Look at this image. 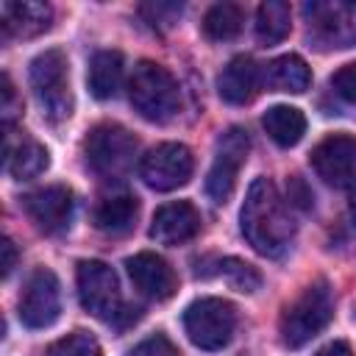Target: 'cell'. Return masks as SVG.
Returning a JSON list of instances; mask_svg holds the SVG:
<instances>
[{
    "label": "cell",
    "mask_w": 356,
    "mask_h": 356,
    "mask_svg": "<svg viewBox=\"0 0 356 356\" xmlns=\"http://www.w3.org/2000/svg\"><path fill=\"white\" fill-rule=\"evenodd\" d=\"M3 122H6V128H11V120L22 111V100L17 97V92H14V83H11V78L8 75H3Z\"/></svg>",
    "instance_id": "obj_30"
},
{
    "label": "cell",
    "mask_w": 356,
    "mask_h": 356,
    "mask_svg": "<svg viewBox=\"0 0 356 356\" xmlns=\"http://www.w3.org/2000/svg\"><path fill=\"white\" fill-rule=\"evenodd\" d=\"M245 11L236 3H214L203 17V33L211 42H228L242 31Z\"/></svg>",
    "instance_id": "obj_24"
},
{
    "label": "cell",
    "mask_w": 356,
    "mask_h": 356,
    "mask_svg": "<svg viewBox=\"0 0 356 356\" xmlns=\"http://www.w3.org/2000/svg\"><path fill=\"white\" fill-rule=\"evenodd\" d=\"M331 86L339 97H345L348 103H356V61L337 70L334 78H331Z\"/></svg>",
    "instance_id": "obj_29"
},
{
    "label": "cell",
    "mask_w": 356,
    "mask_h": 356,
    "mask_svg": "<svg viewBox=\"0 0 356 356\" xmlns=\"http://www.w3.org/2000/svg\"><path fill=\"white\" fill-rule=\"evenodd\" d=\"M259 86H261V70L250 56H234L217 78V92L231 106L250 103L259 95Z\"/></svg>",
    "instance_id": "obj_17"
},
{
    "label": "cell",
    "mask_w": 356,
    "mask_h": 356,
    "mask_svg": "<svg viewBox=\"0 0 356 356\" xmlns=\"http://www.w3.org/2000/svg\"><path fill=\"white\" fill-rule=\"evenodd\" d=\"M122 53L120 50H97L89 61V92L97 100H111L117 97L120 86H122Z\"/></svg>",
    "instance_id": "obj_19"
},
{
    "label": "cell",
    "mask_w": 356,
    "mask_h": 356,
    "mask_svg": "<svg viewBox=\"0 0 356 356\" xmlns=\"http://www.w3.org/2000/svg\"><path fill=\"white\" fill-rule=\"evenodd\" d=\"M248 150H250V142L242 128H228L217 139V153H214V161H211V170L206 178V192L214 203H225L234 195L239 170L248 159Z\"/></svg>",
    "instance_id": "obj_10"
},
{
    "label": "cell",
    "mask_w": 356,
    "mask_h": 356,
    "mask_svg": "<svg viewBox=\"0 0 356 356\" xmlns=\"http://www.w3.org/2000/svg\"><path fill=\"white\" fill-rule=\"evenodd\" d=\"M242 234L261 256H281L295 236V217L289 203L278 195L270 178H256L242 206Z\"/></svg>",
    "instance_id": "obj_1"
},
{
    "label": "cell",
    "mask_w": 356,
    "mask_h": 356,
    "mask_svg": "<svg viewBox=\"0 0 356 356\" xmlns=\"http://www.w3.org/2000/svg\"><path fill=\"white\" fill-rule=\"evenodd\" d=\"M83 153H86V164L95 175H100L106 181H117L134 167L136 139L128 128H122L117 122H100L89 131V136L83 142Z\"/></svg>",
    "instance_id": "obj_5"
},
{
    "label": "cell",
    "mask_w": 356,
    "mask_h": 356,
    "mask_svg": "<svg viewBox=\"0 0 356 356\" xmlns=\"http://www.w3.org/2000/svg\"><path fill=\"white\" fill-rule=\"evenodd\" d=\"M312 167L325 184H334V186L348 184L356 167V139L348 134L325 136L312 150Z\"/></svg>",
    "instance_id": "obj_14"
},
{
    "label": "cell",
    "mask_w": 356,
    "mask_h": 356,
    "mask_svg": "<svg viewBox=\"0 0 356 356\" xmlns=\"http://www.w3.org/2000/svg\"><path fill=\"white\" fill-rule=\"evenodd\" d=\"M33 95L50 122H64L72 114V92H70V70H67V56L58 47H50L39 53L31 61L28 70Z\"/></svg>",
    "instance_id": "obj_4"
},
{
    "label": "cell",
    "mask_w": 356,
    "mask_h": 356,
    "mask_svg": "<svg viewBox=\"0 0 356 356\" xmlns=\"http://www.w3.org/2000/svg\"><path fill=\"white\" fill-rule=\"evenodd\" d=\"M0 253H3V261H0L3 275H11V270L17 267V248H14V242L8 236L0 242Z\"/></svg>",
    "instance_id": "obj_31"
},
{
    "label": "cell",
    "mask_w": 356,
    "mask_h": 356,
    "mask_svg": "<svg viewBox=\"0 0 356 356\" xmlns=\"http://www.w3.org/2000/svg\"><path fill=\"white\" fill-rule=\"evenodd\" d=\"M309 36L320 47L345 50L356 44V3L348 0H314L303 6Z\"/></svg>",
    "instance_id": "obj_7"
},
{
    "label": "cell",
    "mask_w": 356,
    "mask_h": 356,
    "mask_svg": "<svg viewBox=\"0 0 356 356\" xmlns=\"http://www.w3.org/2000/svg\"><path fill=\"white\" fill-rule=\"evenodd\" d=\"M217 273L228 281V286L231 289H236V292H256L259 286H261V275H259V270L253 267V264H248V261H242V259H222L220 264H217Z\"/></svg>",
    "instance_id": "obj_25"
},
{
    "label": "cell",
    "mask_w": 356,
    "mask_h": 356,
    "mask_svg": "<svg viewBox=\"0 0 356 356\" xmlns=\"http://www.w3.org/2000/svg\"><path fill=\"white\" fill-rule=\"evenodd\" d=\"M292 8L284 0H264L256 11V39L264 47H273L289 36Z\"/></svg>",
    "instance_id": "obj_23"
},
{
    "label": "cell",
    "mask_w": 356,
    "mask_h": 356,
    "mask_svg": "<svg viewBox=\"0 0 356 356\" xmlns=\"http://www.w3.org/2000/svg\"><path fill=\"white\" fill-rule=\"evenodd\" d=\"M195 172V156L181 142H161L139 159L142 181L156 192H172L184 186Z\"/></svg>",
    "instance_id": "obj_8"
},
{
    "label": "cell",
    "mask_w": 356,
    "mask_h": 356,
    "mask_svg": "<svg viewBox=\"0 0 356 356\" xmlns=\"http://www.w3.org/2000/svg\"><path fill=\"white\" fill-rule=\"evenodd\" d=\"M261 125H264L267 136L281 147L298 145L303 139V134H306V117L295 106H273V108H267L264 117H261Z\"/></svg>",
    "instance_id": "obj_22"
},
{
    "label": "cell",
    "mask_w": 356,
    "mask_h": 356,
    "mask_svg": "<svg viewBox=\"0 0 356 356\" xmlns=\"http://www.w3.org/2000/svg\"><path fill=\"white\" fill-rule=\"evenodd\" d=\"M19 320L28 328H47L56 323L61 312V286L53 270L39 267L25 281V289L19 295Z\"/></svg>",
    "instance_id": "obj_11"
},
{
    "label": "cell",
    "mask_w": 356,
    "mask_h": 356,
    "mask_svg": "<svg viewBox=\"0 0 356 356\" xmlns=\"http://www.w3.org/2000/svg\"><path fill=\"white\" fill-rule=\"evenodd\" d=\"M125 270L134 281V286L150 298V300H170L178 289V275L175 270L159 256V253H150V250H142V253H134L128 261H125Z\"/></svg>",
    "instance_id": "obj_13"
},
{
    "label": "cell",
    "mask_w": 356,
    "mask_h": 356,
    "mask_svg": "<svg viewBox=\"0 0 356 356\" xmlns=\"http://www.w3.org/2000/svg\"><path fill=\"white\" fill-rule=\"evenodd\" d=\"M264 81L270 89L275 92H292V95H300L309 89L312 83V70L309 64L295 56V53H286V56H278L267 64V72H264Z\"/></svg>",
    "instance_id": "obj_21"
},
{
    "label": "cell",
    "mask_w": 356,
    "mask_h": 356,
    "mask_svg": "<svg viewBox=\"0 0 356 356\" xmlns=\"http://www.w3.org/2000/svg\"><path fill=\"white\" fill-rule=\"evenodd\" d=\"M125 356H181L178 345L172 339H167L164 334H153L147 339H142L139 345H134Z\"/></svg>",
    "instance_id": "obj_28"
},
{
    "label": "cell",
    "mask_w": 356,
    "mask_h": 356,
    "mask_svg": "<svg viewBox=\"0 0 356 356\" xmlns=\"http://www.w3.org/2000/svg\"><path fill=\"white\" fill-rule=\"evenodd\" d=\"M200 231V211L189 200H172L156 209L150 222V236L159 245H184Z\"/></svg>",
    "instance_id": "obj_15"
},
{
    "label": "cell",
    "mask_w": 356,
    "mask_h": 356,
    "mask_svg": "<svg viewBox=\"0 0 356 356\" xmlns=\"http://www.w3.org/2000/svg\"><path fill=\"white\" fill-rule=\"evenodd\" d=\"M22 209L25 214L33 220V225L44 234H61L64 228H70L72 220V192L64 184H50L42 189H33L22 197Z\"/></svg>",
    "instance_id": "obj_12"
},
{
    "label": "cell",
    "mask_w": 356,
    "mask_h": 356,
    "mask_svg": "<svg viewBox=\"0 0 356 356\" xmlns=\"http://www.w3.org/2000/svg\"><path fill=\"white\" fill-rule=\"evenodd\" d=\"M334 317V298L325 281L309 284L284 312L278 320L281 342L286 348H300L312 342Z\"/></svg>",
    "instance_id": "obj_3"
},
{
    "label": "cell",
    "mask_w": 356,
    "mask_h": 356,
    "mask_svg": "<svg viewBox=\"0 0 356 356\" xmlns=\"http://www.w3.org/2000/svg\"><path fill=\"white\" fill-rule=\"evenodd\" d=\"M314 356H353V350H350V345L348 342H328L325 348H320Z\"/></svg>",
    "instance_id": "obj_32"
},
{
    "label": "cell",
    "mask_w": 356,
    "mask_h": 356,
    "mask_svg": "<svg viewBox=\"0 0 356 356\" xmlns=\"http://www.w3.org/2000/svg\"><path fill=\"white\" fill-rule=\"evenodd\" d=\"M134 111L147 122H167L181 108V89L172 72L156 61H139L128 81Z\"/></svg>",
    "instance_id": "obj_2"
},
{
    "label": "cell",
    "mask_w": 356,
    "mask_h": 356,
    "mask_svg": "<svg viewBox=\"0 0 356 356\" xmlns=\"http://www.w3.org/2000/svg\"><path fill=\"white\" fill-rule=\"evenodd\" d=\"M348 209H350V220H353V225H356V186L350 189V200H348Z\"/></svg>",
    "instance_id": "obj_33"
},
{
    "label": "cell",
    "mask_w": 356,
    "mask_h": 356,
    "mask_svg": "<svg viewBox=\"0 0 356 356\" xmlns=\"http://www.w3.org/2000/svg\"><path fill=\"white\" fill-rule=\"evenodd\" d=\"M47 164H50V153L42 142H36L28 134H14L11 128H6V170L11 178L17 181L36 178L47 170Z\"/></svg>",
    "instance_id": "obj_18"
},
{
    "label": "cell",
    "mask_w": 356,
    "mask_h": 356,
    "mask_svg": "<svg viewBox=\"0 0 356 356\" xmlns=\"http://www.w3.org/2000/svg\"><path fill=\"white\" fill-rule=\"evenodd\" d=\"M0 22L6 39H33L53 22V8L36 0H6L0 6Z\"/></svg>",
    "instance_id": "obj_16"
},
{
    "label": "cell",
    "mask_w": 356,
    "mask_h": 356,
    "mask_svg": "<svg viewBox=\"0 0 356 356\" xmlns=\"http://www.w3.org/2000/svg\"><path fill=\"white\" fill-rule=\"evenodd\" d=\"M78 298H81V306L97 317V320H106V323H114V317L120 314L122 303H120V284H117V275L114 270L106 264V261H97V259H86L78 264Z\"/></svg>",
    "instance_id": "obj_9"
},
{
    "label": "cell",
    "mask_w": 356,
    "mask_h": 356,
    "mask_svg": "<svg viewBox=\"0 0 356 356\" xmlns=\"http://www.w3.org/2000/svg\"><path fill=\"white\" fill-rule=\"evenodd\" d=\"M136 214H139V203L134 195L128 192H117V195H106L97 206H95V225L103 231V234H125L131 231V225L136 222Z\"/></svg>",
    "instance_id": "obj_20"
},
{
    "label": "cell",
    "mask_w": 356,
    "mask_h": 356,
    "mask_svg": "<svg viewBox=\"0 0 356 356\" xmlns=\"http://www.w3.org/2000/svg\"><path fill=\"white\" fill-rule=\"evenodd\" d=\"M184 331L192 345L203 350H220L236 331V309L222 298H200L184 312Z\"/></svg>",
    "instance_id": "obj_6"
},
{
    "label": "cell",
    "mask_w": 356,
    "mask_h": 356,
    "mask_svg": "<svg viewBox=\"0 0 356 356\" xmlns=\"http://www.w3.org/2000/svg\"><path fill=\"white\" fill-rule=\"evenodd\" d=\"M44 356H100V345H97V339H95L92 334H86V331H72V334L56 339V342L44 350Z\"/></svg>",
    "instance_id": "obj_26"
},
{
    "label": "cell",
    "mask_w": 356,
    "mask_h": 356,
    "mask_svg": "<svg viewBox=\"0 0 356 356\" xmlns=\"http://www.w3.org/2000/svg\"><path fill=\"white\" fill-rule=\"evenodd\" d=\"M181 11H184L181 3H142L139 6L142 19L156 31H170L181 19Z\"/></svg>",
    "instance_id": "obj_27"
}]
</instances>
